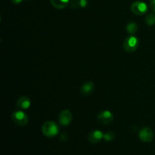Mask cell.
Listing matches in <instances>:
<instances>
[{"label": "cell", "instance_id": "obj_7", "mask_svg": "<svg viewBox=\"0 0 155 155\" xmlns=\"http://www.w3.org/2000/svg\"><path fill=\"white\" fill-rule=\"evenodd\" d=\"M97 119L100 123L103 124H109L113 122L114 115L110 110H103L101 111L97 116Z\"/></svg>", "mask_w": 155, "mask_h": 155}, {"label": "cell", "instance_id": "obj_1", "mask_svg": "<svg viewBox=\"0 0 155 155\" xmlns=\"http://www.w3.org/2000/svg\"><path fill=\"white\" fill-rule=\"evenodd\" d=\"M42 133L47 138L55 137L59 133V127L54 121H46L42 126Z\"/></svg>", "mask_w": 155, "mask_h": 155}, {"label": "cell", "instance_id": "obj_9", "mask_svg": "<svg viewBox=\"0 0 155 155\" xmlns=\"http://www.w3.org/2000/svg\"><path fill=\"white\" fill-rule=\"evenodd\" d=\"M31 105V101L27 96L23 95L20 97L16 102V107L20 110H27Z\"/></svg>", "mask_w": 155, "mask_h": 155}, {"label": "cell", "instance_id": "obj_11", "mask_svg": "<svg viewBox=\"0 0 155 155\" xmlns=\"http://www.w3.org/2000/svg\"><path fill=\"white\" fill-rule=\"evenodd\" d=\"M51 5L56 9H64L70 5L71 0H50Z\"/></svg>", "mask_w": 155, "mask_h": 155}, {"label": "cell", "instance_id": "obj_16", "mask_svg": "<svg viewBox=\"0 0 155 155\" xmlns=\"http://www.w3.org/2000/svg\"><path fill=\"white\" fill-rule=\"evenodd\" d=\"M150 8L155 13V0H151L150 1Z\"/></svg>", "mask_w": 155, "mask_h": 155}, {"label": "cell", "instance_id": "obj_8", "mask_svg": "<svg viewBox=\"0 0 155 155\" xmlns=\"http://www.w3.org/2000/svg\"><path fill=\"white\" fill-rule=\"evenodd\" d=\"M104 133L101 130H95L89 133L88 136V140L92 144H97L103 139Z\"/></svg>", "mask_w": 155, "mask_h": 155}, {"label": "cell", "instance_id": "obj_17", "mask_svg": "<svg viewBox=\"0 0 155 155\" xmlns=\"http://www.w3.org/2000/svg\"><path fill=\"white\" fill-rule=\"evenodd\" d=\"M22 1L23 0H12V2L14 3V4H15V5H18V4H19V3H21Z\"/></svg>", "mask_w": 155, "mask_h": 155}, {"label": "cell", "instance_id": "obj_3", "mask_svg": "<svg viewBox=\"0 0 155 155\" xmlns=\"http://www.w3.org/2000/svg\"><path fill=\"white\" fill-rule=\"evenodd\" d=\"M12 120L17 126L19 127H25L29 121L28 117L22 110L13 112L12 114Z\"/></svg>", "mask_w": 155, "mask_h": 155}, {"label": "cell", "instance_id": "obj_15", "mask_svg": "<svg viewBox=\"0 0 155 155\" xmlns=\"http://www.w3.org/2000/svg\"><path fill=\"white\" fill-rule=\"evenodd\" d=\"M59 139H60L61 141H63V142H66V141H68V133H61V134L60 135V136H59Z\"/></svg>", "mask_w": 155, "mask_h": 155}, {"label": "cell", "instance_id": "obj_4", "mask_svg": "<svg viewBox=\"0 0 155 155\" xmlns=\"http://www.w3.org/2000/svg\"><path fill=\"white\" fill-rule=\"evenodd\" d=\"M131 12L136 15H144L148 12V7L145 2L142 1H136L132 3Z\"/></svg>", "mask_w": 155, "mask_h": 155}, {"label": "cell", "instance_id": "obj_2", "mask_svg": "<svg viewBox=\"0 0 155 155\" xmlns=\"http://www.w3.org/2000/svg\"><path fill=\"white\" fill-rule=\"evenodd\" d=\"M139 38L135 36L134 35H130L125 39L124 42V49L127 53H133L138 49L139 47Z\"/></svg>", "mask_w": 155, "mask_h": 155}, {"label": "cell", "instance_id": "obj_13", "mask_svg": "<svg viewBox=\"0 0 155 155\" xmlns=\"http://www.w3.org/2000/svg\"><path fill=\"white\" fill-rule=\"evenodd\" d=\"M145 24L148 26H153L155 24V14L151 13L148 14L146 17H145Z\"/></svg>", "mask_w": 155, "mask_h": 155}, {"label": "cell", "instance_id": "obj_6", "mask_svg": "<svg viewBox=\"0 0 155 155\" xmlns=\"http://www.w3.org/2000/svg\"><path fill=\"white\" fill-rule=\"evenodd\" d=\"M73 120V114L69 110H64L58 115V122L63 127H68Z\"/></svg>", "mask_w": 155, "mask_h": 155}, {"label": "cell", "instance_id": "obj_5", "mask_svg": "<svg viewBox=\"0 0 155 155\" xmlns=\"http://www.w3.org/2000/svg\"><path fill=\"white\" fill-rule=\"evenodd\" d=\"M139 138L143 142H151L154 139V132L150 127H145L139 130Z\"/></svg>", "mask_w": 155, "mask_h": 155}, {"label": "cell", "instance_id": "obj_14", "mask_svg": "<svg viewBox=\"0 0 155 155\" xmlns=\"http://www.w3.org/2000/svg\"><path fill=\"white\" fill-rule=\"evenodd\" d=\"M115 137H116L115 133H114V132L109 131V132H107V133H104L103 139H104V141H106V142H111V141H113L114 139H115Z\"/></svg>", "mask_w": 155, "mask_h": 155}, {"label": "cell", "instance_id": "obj_10", "mask_svg": "<svg viewBox=\"0 0 155 155\" xmlns=\"http://www.w3.org/2000/svg\"><path fill=\"white\" fill-rule=\"evenodd\" d=\"M95 89V84L92 82H86L82 85L80 88V92L83 95H89L93 92Z\"/></svg>", "mask_w": 155, "mask_h": 155}, {"label": "cell", "instance_id": "obj_12", "mask_svg": "<svg viewBox=\"0 0 155 155\" xmlns=\"http://www.w3.org/2000/svg\"><path fill=\"white\" fill-rule=\"evenodd\" d=\"M138 24H136L134 21H132V22L128 23L126 26V31L129 33L130 35H135L138 31Z\"/></svg>", "mask_w": 155, "mask_h": 155}]
</instances>
